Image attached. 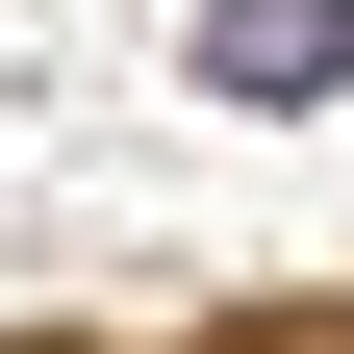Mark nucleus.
I'll return each mask as SVG.
<instances>
[{
  "label": "nucleus",
  "instance_id": "f257e3e1",
  "mask_svg": "<svg viewBox=\"0 0 354 354\" xmlns=\"http://www.w3.org/2000/svg\"><path fill=\"white\" fill-rule=\"evenodd\" d=\"M203 76H228V102H329L354 76V0H203Z\"/></svg>",
  "mask_w": 354,
  "mask_h": 354
}]
</instances>
